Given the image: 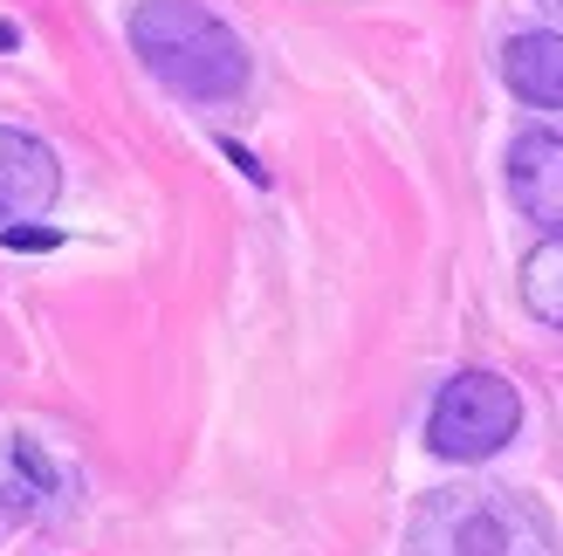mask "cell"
<instances>
[{
    "label": "cell",
    "mask_w": 563,
    "mask_h": 556,
    "mask_svg": "<svg viewBox=\"0 0 563 556\" xmlns=\"http://www.w3.org/2000/svg\"><path fill=\"white\" fill-rule=\"evenodd\" d=\"M131 48L186 103H234L247 90V42L200 0H137Z\"/></svg>",
    "instance_id": "1"
},
{
    "label": "cell",
    "mask_w": 563,
    "mask_h": 556,
    "mask_svg": "<svg viewBox=\"0 0 563 556\" xmlns=\"http://www.w3.org/2000/svg\"><path fill=\"white\" fill-rule=\"evenodd\" d=\"M419 556H556L550 515L509 488H482V494H440L419 509L412 530Z\"/></svg>",
    "instance_id": "2"
},
{
    "label": "cell",
    "mask_w": 563,
    "mask_h": 556,
    "mask_svg": "<svg viewBox=\"0 0 563 556\" xmlns=\"http://www.w3.org/2000/svg\"><path fill=\"white\" fill-rule=\"evenodd\" d=\"M522 433V392L501 371H454L427 412V447L440 460H495Z\"/></svg>",
    "instance_id": "3"
},
{
    "label": "cell",
    "mask_w": 563,
    "mask_h": 556,
    "mask_svg": "<svg viewBox=\"0 0 563 556\" xmlns=\"http://www.w3.org/2000/svg\"><path fill=\"white\" fill-rule=\"evenodd\" d=\"M55 192H63V165H55V152L35 131L0 124V227L42 220L55 207Z\"/></svg>",
    "instance_id": "4"
},
{
    "label": "cell",
    "mask_w": 563,
    "mask_h": 556,
    "mask_svg": "<svg viewBox=\"0 0 563 556\" xmlns=\"http://www.w3.org/2000/svg\"><path fill=\"white\" fill-rule=\"evenodd\" d=\"M509 200L543 234H563V131H522L509 145Z\"/></svg>",
    "instance_id": "5"
},
{
    "label": "cell",
    "mask_w": 563,
    "mask_h": 556,
    "mask_svg": "<svg viewBox=\"0 0 563 556\" xmlns=\"http://www.w3.org/2000/svg\"><path fill=\"white\" fill-rule=\"evenodd\" d=\"M501 82L529 110H563V35L556 27H529V35L501 42Z\"/></svg>",
    "instance_id": "6"
},
{
    "label": "cell",
    "mask_w": 563,
    "mask_h": 556,
    "mask_svg": "<svg viewBox=\"0 0 563 556\" xmlns=\"http://www.w3.org/2000/svg\"><path fill=\"white\" fill-rule=\"evenodd\" d=\"M522 302H529V316L563 330V234H550L537 255L522 262Z\"/></svg>",
    "instance_id": "7"
}]
</instances>
